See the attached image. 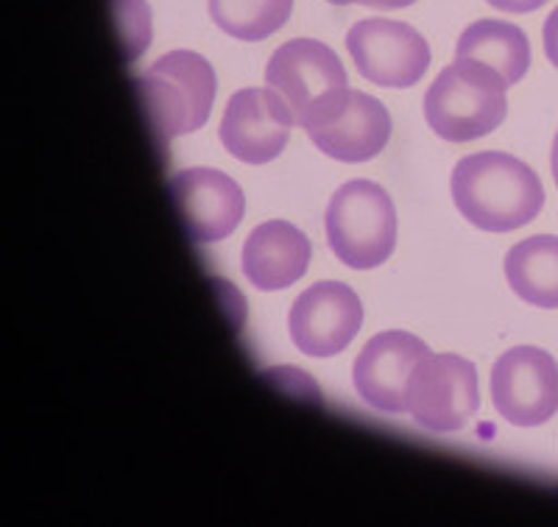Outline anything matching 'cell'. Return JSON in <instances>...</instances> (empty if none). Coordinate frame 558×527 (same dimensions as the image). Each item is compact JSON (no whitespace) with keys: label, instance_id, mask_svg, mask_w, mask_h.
<instances>
[{"label":"cell","instance_id":"cell-20","mask_svg":"<svg viewBox=\"0 0 558 527\" xmlns=\"http://www.w3.org/2000/svg\"><path fill=\"white\" fill-rule=\"evenodd\" d=\"M495 9H502V12H511V14H527V12H536L547 3V0H488Z\"/></svg>","mask_w":558,"mask_h":527},{"label":"cell","instance_id":"cell-7","mask_svg":"<svg viewBox=\"0 0 558 527\" xmlns=\"http://www.w3.org/2000/svg\"><path fill=\"white\" fill-rule=\"evenodd\" d=\"M347 51L357 73L380 87H413L430 68L427 39L400 20H357L347 32Z\"/></svg>","mask_w":558,"mask_h":527},{"label":"cell","instance_id":"cell-6","mask_svg":"<svg viewBox=\"0 0 558 527\" xmlns=\"http://www.w3.org/2000/svg\"><path fill=\"white\" fill-rule=\"evenodd\" d=\"M477 369L458 355H427L408 382V414L430 432H458L477 414Z\"/></svg>","mask_w":558,"mask_h":527},{"label":"cell","instance_id":"cell-13","mask_svg":"<svg viewBox=\"0 0 558 527\" xmlns=\"http://www.w3.org/2000/svg\"><path fill=\"white\" fill-rule=\"evenodd\" d=\"M313 146L338 162H368L391 140V114L361 89H352L341 112L324 126L307 132Z\"/></svg>","mask_w":558,"mask_h":527},{"label":"cell","instance_id":"cell-19","mask_svg":"<svg viewBox=\"0 0 558 527\" xmlns=\"http://www.w3.org/2000/svg\"><path fill=\"white\" fill-rule=\"evenodd\" d=\"M545 53L558 68V7L553 9L550 17L545 20Z\"/></svg>","mask_w":558,"mask_h":527},{"label":"cell","instance_id":"cell-17","mask_svg":"<svg viewBox=\"0 0 558 527\" xmlns=\"http://www.w3.org/2000/svg\"><path fill=\"white\" fill-rule=\"evenodd\" d=\"M209 17L229 37L260 42L286 26L293 0H207Z\"/></svg>","mask_w":558,"mask_h":527},{"label":"cell","instance_id":"cell-9","mask_svg":"<svg viewBox=\"0 0 558 527\" xmlns=\"http://www.w3.org/2000/svg\"><path fill=\"white\" fill-rule=\"evenodd\" d=\"M363 327V305L343 282H316L291 307L288 332L302 355L332 357L343 352Z\"/></svg>","mask_w":558,"mask_h":527},{"label":"cell","instance_id":"cell-22","mask_svg":"<svg viewBox=\"0 0 558 527\" xmlns=\"http://www.w3.org/2000/svg\"><path fill=\"white\" fill-rule=\"evenodd\" d=\"M550 168H553V179H556V187H558V132H556V140H553V151H550Z\"/></svg>","mask_w":558,"mask_h":527},{"label":"cell","instance_id":"cell-8","mask_svg":"<svg viewBox=\"0 0 558 527\" xmlns=\"http://www.w3.org/2000/svg\"><path fill=\"white\" fill-rule=\"evenodd\" d=\"M492 402L517 427H539L558 410V363L536 346L506 352L492 369Z\"/></svg>","mask_w":558,"mask_h":527},{"label":"cell","instance_id":"cell-1","mask_svg":"<svg viewBox=\"0 0 558 527\" xmlns=\"http://www.w3.org/2000/svg\"><path fill=\"white\" fill-rule=\"evenodd\" d=\"M450 191L458 212L483 232H514L545 207L539 176L522 159L502 151L463 157L452 171Z\"/></svg>","mask_w":558,"mask_h":527},{"label":"cell","instance_id":"cell-14","mask_svg":"<svg viewBox=\"0 0 558 527\" xmlns=\"http://www.w3.org/2000/svg\"><path fill=\"white\" fill-rule=\"evenodd\" d=\"M311 266V241L288 221H266L243 243V273L257 291H286Z\"/></svg>","mask_w":558,"mask_h":527},{"label":"cell","instance_id":"cell-12","mask_svg":"<svg viewBox=\"0 0 558 527\" xmlns=\"http://www.w3.org/2000/svg\"><path fill=\"white\" fill-rule=\"evenodd\" d=\"M427 355V343L411 332L391 330L375 335L352 366L357 396L383 414H408V382L418 360H425Z\"/></svg>","mask_w":558,"mask_h":527},{"label":"cell","instance_id":"cell-4","mask_svg":"<svg viewBox=\"0 0 558 527\" xmlns=\"http://www.w3.org/2000/svg\"><path fill=\"white\" fill-rule=\"evenodd\" d=\"M508 84L475 59H456L425 93V121L447 143H470L495 132L508 112Z\"/></svg>","mask_w":558,"mask_h":527},{"label":"cell","instance_id":"cell-3","mask_svg":"<svg viewBox=\"0 0 558 527\" xmlns=\"http://www.w3.org/2000/svg\"><path fill=\"white\" fill-rule=\"evenodd\" d=\"M266 82L286 101L293 126L305 132L330 123L352 93L336 51L307 37L279 45L266 64Z\"/></svg>","mask_w":558,"mask_h":527},{"label":"cell","instance_id":"cell-18","mask_svg":"<svg viewBox=\"0 0 558 527\" xmlns=\"http://www.w3.org/2000/svg\"><path fill=\"white\" fill-rule=\"evenodd\" d=\"M109 7L121 34L123 57L126 62H137L151 42V9L146 0H109Z\"/></svg>","mask_w":558,"mask_h":527},{"label":"cell","instance_id":"cell-5","mask_svg":"<svg viewBox=\"0 0 558 527\" xmlns=\"http://www.w3.org/2000/svg\"><path fill=\"white\" fill-rule=\"evenodd\" d=\"M327 243L347 268L368 271L393 255L397 210L380 185L355 179L332 193L324 216Z\"/></svg>","mask_w":558,"mask_h":527},{"label":"cell","instance_id":"cell-11","mask_svg":"<svg viewBox=\"0 0 558 527\" xmlns=\"http://www.w3.org/2000/svg\"><path fill=\"white\" fill-rule=\"evenodd\" d=\"M168 193L193 243H218L243 221L246 198L235 179L216 168H187L168 182Z\"/></svg>","mask_w":558,"mask_h":527},{"label":"cell","instance_id":"cell-15","mask_svg":"<svg viewBox=\"0 0 558 527\" xmlns=\"http://www.w3.org/2000/svg\"><path fill=\"white\" fill-rule=\"evenodd\" d=\"M456 59H475V62L486 64L511 87L531 68V42L514 23L475 20L458 37Z\"/></svg>","mask_w":558,"mask_h":527},{"label":"cell","instance_id":"cell-2","mask_svg":"<svg viewBox=\"0 0 558 527\" xmlns=\"http://www.w3.org/2000/svg\"><path fill=\"white\" fill-rule=\"evenodd\" d=\"M143 114L157 146L166 151L177 137L207 123L216 101V71L196 51H171L134 78Z\"/></svg>","mask_w":558,"mask_h":527},{"label":"cell","instance_id":"cell-10","mask_svg":"<svg viewBox=\"0 0 558 527\" xmlns=\"http://www.w3.org/2000/svg\"><path fill=\"white\" fill-rule=\"evenodd\" d=\"M291 126V112L271 87H246L229 98L218 137L246 166H266L286 151Z\"/></svg>","mask_w":558,"mask_h":527},{"label":"cell","instance_id":"cell-21","mask_svg":"<svg viewBox=\"0 0 558 527\" xmlns=\"http://www.w3.org/2000/svg\"><path fill=\"white\" fill-rule=\"evenodd\" d=\"M327 3H336V7L363 3V7H375V9H402V7H411L413 0H327Z\"/></svg>","mask_w":558,"mask_h":527},{"label":"cell","instance_id":"cell-16","mask_svg":"<svg viewBox=\"0 0 558 527\" xmlns=\"http://www.w3.org/2000/svg\"><path fill=\"white\" fill-rule=\"evenodd\" d=\"M506 280L522 302L558 310V237L536 235L506 255Z\"/></svg>","mask_w":558,"mask_h":527}]
</instances>
